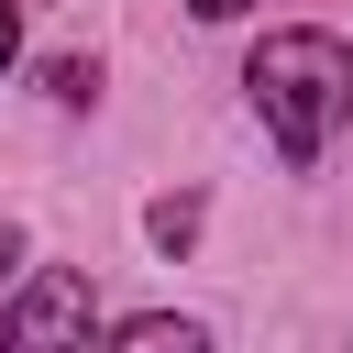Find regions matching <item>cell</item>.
I'll return each instance as SVG.
<instances>
[{
  "label": "cell",
  "instance_id": "6da1fadb",
  "mask_svg": "<svg viewBox=\"0 0 353 353\" xmlns=\"http://www.w3.org/2000/svg\"><path fill=\"white\" fill-rule=\"evenodd\" d=\"M243 88H254L276 154H287V165H320V143H331L342 110H353V44H342V33H309V22H298V33H265L254 66H243Z\"/></svg>",
  "mask_w": 353,
  "mask_h": 353
},
{
  "label": "cell",
  "instance_id": "7a4b0ae2",
  "mask_svg": "<svg viewBox=\"0 0 353 353\" xmlns=\"http://www.w3.org/2000/svg\"><path fill=\"white\" fill-rule=\"evenodd\" d=\"M0 353H88V276L44 265V276L11 298V320H0Z\"/></svg>",
  "mask_w": 353,
  "mask_h": 353
},
{
  "label": "cell",
  "instance_id": "3957f363",
  "mask_svg": "<svg viewBox=\"0 0 353 353\" xmlns=\"http://www.w3.org/2000/svg\"><path fill=\"white\" fill-rule=\"evenodd\" d=\"M110 353H210V331L154 309V320H121V331H110Z\"/></svg>",
  "mask_w": 353,
  "mask_h": 353
},
{
  "label": "cell",
  "instance_id": "277c9868",
  "mask_svg": "<svg viewBox=\"0 0 353 353\" xmlns=\"http://www.w3.org/2000/svg\"><path fill=\"white\" fill-rule=\"evenodd\" d=\"M11 44H22V22H11V0H0V66H11Z\"/></svg>",
  "mask_w": 353,
  "mask_h": 353
},
{
  "label": "cell",
  "instance_id": "5b68a950",
  "mask_svg": "<svg viewBox=\"0 0 353 353\" xmlns=\"http://www.w3.org/2000/svg\"><path fill=\"white\" fill-rule=\"evenodd\" d=\"M188 11H210V22H232V11H243V0H188Z\"/></svg>",
  "mask_w": 353,
  "mask_h": 353
}]
</instances>
